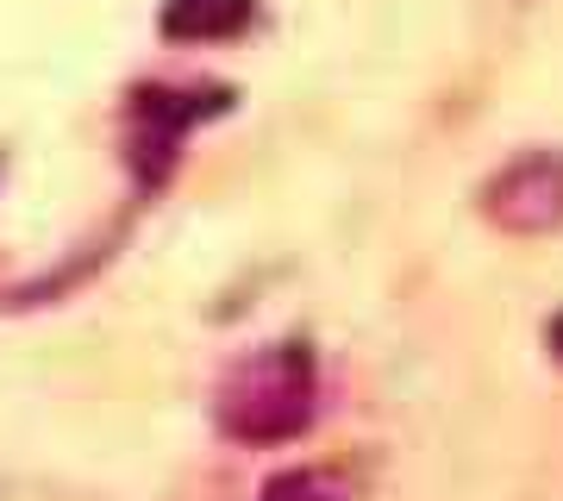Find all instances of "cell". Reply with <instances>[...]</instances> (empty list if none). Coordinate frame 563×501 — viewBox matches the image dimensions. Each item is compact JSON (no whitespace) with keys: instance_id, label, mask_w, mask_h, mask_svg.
<instances>
[{"instance_id":"5b68a950","label":"cell","mask_w":563,"mask_h":501,"mask_svg":"<svg viewBox=\"0 0 563 501\" xmlns=\"http://www.w3.org/2000/svg\"><path fill=\"white\" fill-rule=\"evenodd\" d=\"M551 339H558V358H563V320H558V333H551Z\"/></svg>"},{"instance_id":"6da1fadb","label":"cell","mask_w":563,"mask_h":501,"mask_svg":"<svg viewBox=\"0 0 563 501\" xmlns=\"http://www.w3.org/2000/svg\"><path fill=\"white\" fill-rule=\"evenodd\" d=\"M313 421V358L307 345H263L232 370L220 395V426L251 445L295 439Z\"/></svg>"},{"instance_id":"277c9868","label":"cell","mask_w":563,"mask_h":501,"mask_svg":"<svg viewBox=\"0 0 563 501\" xmlns=\"http://www.w3.org/2000/svg\"><path fill=\"white\" fill-rule=\"evenodd\" d=\"M344 489L325 470H295V477H276L263 489V501H339Z\"/></svg>"},{"instance_id":"3957f363","label":"cell","mask_w":563,"mask_h":501,"mask_svg":"<svg viewBox=\"0 0 563 501\" xmlns=\"http://www.w3.org/2000/svg\"><path fill=\"white\" fill-rule=\"evenodd\" d=\"M244 25H251V0H163V39L176 44L239 39Z\"/></svg>"},{"instance_id":"7a4b0ae2","label":"cell","mask_w":563,"mask_h":501,"mask_svg":"<svg viewBox=\"0 0 563 501\" xmlns=\"http://www.w3.org/2000/svg\"><path fill=\"white\" fill-rule=\"evenodd\" d=\"M488 214L507 232H551V226H563V157L532 151V157L507 163L501 176L488 182Z\"/></svg>"}]
</instances>
